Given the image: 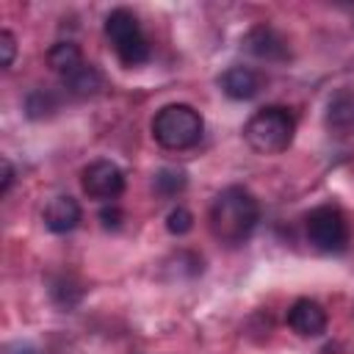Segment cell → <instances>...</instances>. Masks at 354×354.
Masks as SVG:
<instances>
[{"label": "cell", "mask_w": 354, "mask_h": 354, "mask_svg": "<svg viewBox=\"0 0 354 354\" xmlns=\"http://www.w3.org/2000/svg\"><path fill=\"white\" fill-rule=\"evenodd\" d=\"M210 232L224 246H241L260 221V205L243 185H227L210 205Z\"/></svg>", "instance_id": "obj_1"}, {"label": "cell", "mask_w": 354, "mask_h": 354, "mask_svg": "<svg viewBox=\"0 0 354 354\" xmlns=\"http://www.w3.org/2000/svg\"><path fill=\"white\" fill-rule=\"evenodd\" d=\"M296 133V119L282 105H266L260 108L243 127L246 144L260 155H279L290 147Z\"/></svg>", "instance_id": "obj_2"}, {"label": "cell", "mask_w": 354, "mask_h": 354, "mask_svg": "<svg viewBox=\"0 0 354 354\" xmlns=\"http://www.w3.org/2000/svg\"><path fill=\"white\" fill-rule=\"evenodd\" d=\"M205 133V119L185 102L163 105L152 119V136L166 149H191Z\"/></svg>", "instance_id": "obj_3"}, {"label": "cell", "mask_w": 354, "mask_h": 354, "mask_svg": "<svg viewBox=\"0 0 354 354\" xmlns=\"http://www.w3.org/2000/svg\"><path fill=\"white\" fill-rule=\"evenodd\" d=\"M105 36L124 66H138L149 61V41L138 25V17L127 8H113L105 17Z\"/></svg>", "instance_id": "obj_4"}, {"label": "cell", "mask_w": 354, "mask_h": 354, "mask_svg": "<svg viewBox=\"0 0 354 354\" xmlns=\"http://www.w3.org/2000/svg\"><path fill=\"white\" fill-rule=\"evenodd\" d=\"M304 227H307V241L324 252V254H340L346 252L348 246V221L343 216L340 207L335 205H318L307 213L304 218Z\"/></svg>", "instance_id": "obj_5"}, {"label": "cell", "mask_w": 354, "mask_h": 354, "mask_svg": "<svg viewBox=\"0 0 354 354\" xmlns=\"http://www.w3.org/2000/svg\"><path fill=\"white\" fill-rule=\"evenodd\" d=\"M80 185H83V194L88 199L111 202L124 191V174L113 160H94L83 169Z\"/></svg>", "instance_id": "obj_6"}, {"label": "cell", "mask_w": 354, "mask_h": 354, "mask_svg": "<svg viewBox=\"0 0 354 354\" xmlns=\"http://www.w3.org/2000/svg\"><path fill=\"white\" fill-rule=\"evenodd\" d=\"M243 50L260 61H285L290 55L288 39L271 25H254L243 36Z\"/></svg>", "instance_id": "obj_7"}, {"label": "cell", "mask_w": 354, "mask_h": 354, "mask_svg": "<svg viewBox=\"0 0 354 354\" xmlns=\"http://www.w3.org/2000/svg\"><path fill=\"white\" fill-rule=\"evenodd\" d=\"M326 310L315 299H296L288 310V326L299 337H318L326 332Z\"/></svg>", "instance_id": "obj_8"}, {"label": "cell", "mask_w": 354, "mask_h": 354, "mask_svg": "<svg viewBox=\"0 0 354 354\" xmlns=\"http://www.w3.org/2000/svg\"><path fill=\"white\" fill-rule=\"evenodd\" d=\"M263 72L252 69V66H230L221 77H218V86L221 91L230 97V100H254L260 91H263Z\"/></svg>", "instance_id": "obj_9"}, {"label": "cell", "mask_w": 354, "mask_h": 354, "mask_svg": "<svg viewBox=\"0 0 354 354\" xmlns=\"http://www.w3.org/2000/svg\"><path fill=\"white\" fill-rule=\"evenodd\" d=\"M41 218H44V227H47L50 232L66 235V232H72V230L80 224L83 210H80V202H77L75 196L61 194V196H53V199L47 202Z\"/></svg>", "instance_id": "obj_10"}, {"label": "cell", "mask_w": 354, "mask_h": 354, "mask_svg": "<svg viewBox=\"0 0 354 354\" xmlns=\"http://www.w3.org/2000/svg\"><path fill=\"white\" fill-rule=\"evenodd\" d=\"M326 127L335 133L354 130V88H340L326 102Z\"/></svg>", "instance_id": "obj_11"}, {"label": "cell", "mask_w": 354, "mask_h": 354, "mask_svg": "<svg viewBox=\"0 0 354 354\" xmlns=\"http://www.w3.org/2000/svg\"><path fill=\"white\" fill-rule=\"evenodd\" d=\"M64 86L75 97H94V94H100L105 88V77L94 64H83L77 72L64 77Z\"/></svg>", "instance_id": "obj_12"}, {"label": "cell", "mask_w": 354, "mask_h": 354, "mask_svg": "<svg viewBox=\"0 0 354 354\" xmlns=\"http://www.w3.org/2000/svg\"><path fill=\"white\" fill-rule=\"evenodd\" d=\"M47 64H50V69L58 72L61 77H69V75L77 72L86 61H83V53H80V47H77L75 41H58V44L50 47Z\"/></svg>", "instance_id": "obj_13"}, {"label": "cell", "mask_w": 354, "mask_h": 354, "mask_svg": "<svg viewBox=\"0 0 354 354\" xmlns=\"http://www.w3.org/2000/svg\"><path fill=\"white\" fill-rule=\"evenodd\" d=\"M185 185H188V174H185L183 169H174V166H163V169L155 174V180H152L155 194L163 196V199H171V196H177V194H183Z\"/></svg>", "instance_id": "obj_14"}, {"label": "cell", "mask_w": 354, "mask_h": 354, "mask_svg": "<svg viewBox=\"0 0 354 354\" xmlns=\"http://www.w3.org/2000/svg\"><path fill=\"white\" fill-rule=\"evenodd\" d=\"M58 111V97L47 88H36L25 97V113L28 119H47Z\"/></svg>", "instance_id": "obj_15"}, {"label": "cell", "mask_w": 354, "mask_h": 354, "mask_svg": "<svg viewBox=\"0 0 354 354\" xmlns=\"http://www.w3.org/2000/svg\"><path fill=\"white\" fill-rule=\"evenodd\" d=\"M50 299H53L58 307L72 310V307L83 299V288H80L72 277H58V279H53V285H50Z\"/></svg>", "instance_id": "obj_16"}, {"label": "cell", "mask_w": 354, "mask_h": 354, "mask_svg": "<svg viewBox=\"0 0 354 354\" xmlns=\"http://www.w3.org/2000/svg\"><path fill=\"white\" fill-rule=\"evenodd\" d=\"M166 230H169L171 235H185V232H191V230H194V213H191L188 207L177 205V207L166 216Z\"/></svg>", "instance_id": "obj_17"}, {"label": "cell", "mask_w": 354, "mask_h": 354, "mask_svg": "<svg viewBox=\"0 0 354 354\" xmlns=\"http://www.w3.org/2000/svg\"><path fill=\"white\" fill-rule=\"evenodd\" d=\"M122 221H124V213H122V207H119V205L108 202V205L100 210V224H102L105 230H119V227H122Z\"/></svg>", "instance_id": "obj_18"}, {"label": "cell", "mask_w": 354, "mask_h": 354, "mask_svg": "<svg viewBox=\"0 0 354 354\" xmlns=\"http://www.w3.org/2000/svg\"><path fill=\"white\" fill-rule=\"evenodd\" d=\"M0 53H3L0 64H3V69H8L14 64V55H17V39L11 30H0Z\"/></svg>", "instance_id": "obj_19"}, {"label": "cell", "mask_w": 354, "mask_h": 354, "mask_svg": "<svg viewBox=\"0 0 354 354\" xmlns=\"http://www.w3.org/2000/svg\"><path fill=\"white\" fill-rule=\"evenodd\" d=\"M3 354H39V348L28 340H14V343H6L3 346Z\"/></svg>", "instance_id": "obj_20"}, {"label": "cell", "mask_w": 354, "mask_h": 354, "mask_svg": "<svg viewBox=\"0 0 354 354\" xmlns=\"http://www.w3.org/2000/svg\"><path fill=\"white\" fill-rule=\"evenodd\" d=\"M0 166H3V180H0V196H6V194H8V188H11V183H14V166H11V160H8V158H3V160H0Z\"/></svg>", "instance_id": "obj_21"}]
</instances>
